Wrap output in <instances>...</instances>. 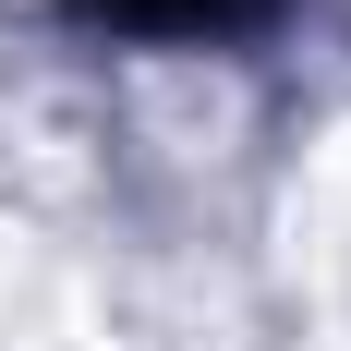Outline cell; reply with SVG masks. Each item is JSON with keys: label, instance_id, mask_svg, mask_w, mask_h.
I'll return each mask as SVG.
<instances>
[{"label": "cell", "instance_id": "obj_1", "mask_svg": "<svg viewBox=\"0 0 351 351\" xmlns=\"http://www.w3.org/2000/svg\"><path fill=\"white\" fill-rule=\"evenodd\" d=\"M73 12L85 25H121V36H243L279 0H73Z\"/></svg>", "mask_w": 351, "mask_h": 351}]
</instances>
